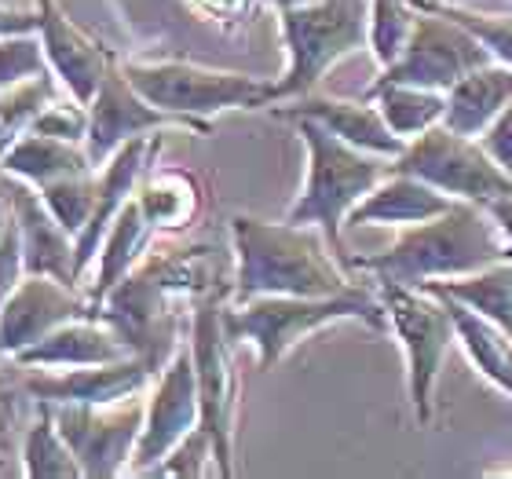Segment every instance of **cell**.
Listing matches in <instances>:
<instances>
[{
	"mask_svg": "<svg viewBox=\"0 0 512 479\" xmlns=\"http://www.w3.org/2000/svg\"><path fill=\"white\" fill-rule=\"evenodd\" d=\"M498 260H512L502 227L494 224V216L483 205L458 202L436 220L403 231L381 253L348 256L344 264L359 275H370L374 282L428 286V282H443V278L472 275Z\"/></svg>",
	"mask_w": 512,
	"mask_h": 479,
	"instance_id": "6da1fadb",
	"label": "cell"
},
{
	"mask_svg": "<svg viewBox=\"0 0 512 479\" xmlns=\"http://www.w3.org/2000/svg\"><path fill=\"white\" fill-rule=\"evenodd\" d=\"M231 245H235V304L249 297H330L355 282L337 264V253H326L311 227L267 224L256 216H231Z\"/></svg>",
	"mask_w": 512,
	"mask_h": 479,
	"instance_id": "7a4b0ae2",
	"label": "cell"
},
{
	"mask_svg": "<svg viewBox=\"0 0 512 479\" xmlns=\"http://www.w3.org/2000/svg\"><path fill=\"white\" fill-rule=\"evenodd\" d=\"M289 125L297 128L300 143L308 150V172H304V187H300L297 202L289 205L286 224L319 227L326 245L344 264L348 253L341 245V231L348 224V213L392 172L388 169L392 158L344 143L341 136L326 132L319 121L293 118Z\"/></svg>",
	"mask_w": 512,
	"mask_h": 479,
	"instance_id": "3957f363",
	"label": "cell"
},
{
	"mask_svg": "<svg viewBox=\"0 0 512 479\" xmlns=\"http://www.w3.org/2000/svg\"><path fill=\"white\" fill-rule=\"evenodd\" d=\"M370 322L374 330L388 326L381 300L374 289L352 286L330 297H249L242 304H227L224 322L235 344H249L260 370H275L300 341L326 330L333 322Z\"/></svg>",
	"mask_w": 512,
	"mask_h": 479,
	"instance_id": "277c9868",
	"label": "cell"
},
{
	"mask_svg": "<svg viewBox=\"0 0 512 479\" xmlns=\"http://www.w3.org/2000/svg\"><path fill=\"white\" fill-rule=\"evenodd\" d=\"M278 26L286 41V74L271 81V103L308 96L330 66L370 44V0H311L297 8H278Z\"/></svg>",
	"mask_w": 512,
	"mask_h": 479,
	"instance_id": "5b68a950",
	"label": "cell"
},
{
	"mask_svg": "<svg viewBox=\"0 0 512 479\" xmlns=\"http://www.w3.org/2000/svg\"><path fill=\"white\" fill-rule=\"evenodd\" d=\"M121 70L143 99L202 125L205 132L220 110H260L271 103V81L264 77L213 70L191 59H125Z\"/></svg>",
	"mask_w": 512,
	"mask_h": 479,
	"instance_id": "8992f818",
	"label": "cell"
},
{
	"mask_svg": "<svg viewBox=\"0 0 512 479\" xmlns=\"http://www.w3.org/2000/svg\"><path fill=\"white\" fill-rule=\"evenodd\" d=\"M231 286H213L191 300V355L202 399V428L213 436L216 472L235 476V417H238V370L235 341L227 333L224 308Z\"/></svg>",
	"mask_w": 512,
	"mask_h": 479,
	"instance_id": "52a82bcc",
	"label": "cell"
},
{
	"mask_svg": "<svg viewBox=\"0 0 512 479\" xmlns=\"http://www.w3.org/2000/svg\"><path fill=\"white\" fill-rule=\"evenodd\" d=\"M374 293L388 315V326L406 348V388H410L414 421L428 428L436 417L439 366L450 344L458 341L447 300L421 286H399V282H374Z\"/></svg>",
	"mask_w": 512,
	"mask_h": 479,
	"instance_id": "ba28073f",
	"label": "cell"
},
{
	"mask_svg": "<svg viewBox=\"0 0 512 479\" xmlns=\"http://www.w3.org/2000/svg\"><path fill=\"white\" fill-rule=\"evenodd\" d=\"M395 172L421 176L450 198L487 205L491 198L512 194V176L494 165V158L480 147V139L458 136L447 125H432L414 136L406 150L392 161Z\"/></svg>",
	"mask_w": 512,
	"mask_h": 479,
	"instance_id": "9c48e42d",
	"label": "cell"
},
{
	"mask_svg": "<svg viewBox=\"0 0 512 479\" xmlns=\"http://www.w3.org/2000/svg\"><path fill=\"white\" fill-rule=\"evenodd\" d=\"M487 63H494V55L469 30H461L458 22H450L447 15L417 11L414 33H410L406 48L395 55V63L384 66L381 77L366 92H377V88L388 85H417L447 92L465 74Z\"/></svg>",
	"mask_w": 512,
	"mask_h": 479,
	"instance_id": "30bf717a",
	"label": "cell"
},
{
	"mask_svg": "<svg viewBox=\"0 0 512 479\" xmlns=\"http://www.w3.org/2000/svg\"><path fill=\"white\" fill-rule=\"evenodd\" d=\"M55 414V425L70 443V450L81 461L85 479H114L125 476L136 454L139 432H143V414L147 403L143 395L110 406L88 403H48Z\"/></svg>",
	"mask_w": 512,
	"mask_h": 479,
	"instance_id": "8fae6325",
	"label": "cell"
},
{
	"mask_svg": "<svg viewBox=\"0 0 512 479\" xmlns=\"http://www.w3.org/2000/svg\"><path fill=\"white\" fill-rule=\"evenodd\" d=\"M198 425H202L198 373H194L191 344H180L172 352V359L158 370V377H154V388L147 395V414H143V432H139L128 472L132 476H150L161 461L169 458V450Z\"/></svg>",
	"mask_w": 512,
	"mask_h": 479,
	"instance_id": "7c38bea8",
	"label": "cell"
},
{
	"mask_svg": "<svg viewBox=\"0 0 512 479\" xmlns=\"http://www.w3.org/2000/svg\"><path fill=\"white\" fill-rule=\"evenodd\" d=\"M161 128H191V132H205L202 125H194L187 118H176L169 110L154 107L150 99H143L132 88V81L121 70V59L110 66V74L103 77L99 92L88 103V136L85 150L92 165L103 169L128 139L150 136V132H161Z\"/></svg>",
	"mask_w": 512,
	"mask_h": 479,
	"instance_id": "4fadbf2b",
	"label": "cell"
},
{
	"mask_svg": "<svg viewBox=\"0 0 512 479\" xmlns=\"http://www.w3.org/2000/svg\"><path fill=\"white\" fill-rule=\"evenodd\" d=\"M81 315H99L88 293L52 275H26L0 308V359L11 362L30 344Z\"/></svg>",
	"mask_w": 512,
	"mask_h": 479,
	"instance_id": "5bb4252c",
	"label": "cell"
},
{
	"mask_svg": "<svg viewBox=\"0 0 512 479\" xmlns=\"http://www.w3.org/2000/svg\"><path fill=\"white\" fill-rule=\"evenodd\" d=\"M158 373L150 370L139 355H128L118 362H99V366H74V370H37L22 377V392L33 403H88L110 406L125 403L147 392V384Z\"/></svg>",
	"mask_w": 512,
	"mask_h": 479,
	"instance_id": "9a60e30c",
	"label": "cell"
},
{
	"mask_svg": "<svg viewBox=\"0 0 512 479\" xmlns=\"http://www.w3.org/2000/svg\"><path fill=\"white\" fill-rule=\"evenodd\" d=\"M41 11V48L44 59L52 66V74L63 81V88L70 92V99L77 103H92V96L99 92L103 77L110 74V66L118 63V55L103 48L88 30H81L63 8L59 0H37Z\"/></svg>",
	"mask_w": 512,
	"mask_h": 479,
	"instance_id": "2e32d148",
	"label": "cell"
},
{
	"mask_svg": "<svg viewBox=\"0 0 512 479\" xmlns=\"http://www.w3.org/2000/svg\"><path fill=\"white\" fill-rule=\"evenodd\" d=\"M271 118L275 121H293V118H308L319 121L326 132L341 136L344 143H352L359 150H370V154H381V158H399L406 150V139H399L384 121L381 107H374V99H333V96H297L293 103H275Z\"/></svg>",
	"mask_w": 512,
	"mask_h": 479,
	"instance_id": "e0dca14e",
	"label": "cell"
},
{
	"mask_svg": "<svg viewBox=\"0 0 512 479\" xmlns=\"http://www.w3.org/2000/svg\"><path fill=\"white\" fill-rule=\"evenodd\" d=\"M4 172V169H0ZM11 205H15V220L22 231V256H26V275H52L59 282L81 286L74 267V235L66 231L44 205L41 191H33L30 183L15 180L4 172Z\"/></svg>",
	"mask_w": 512,
	"mask_h": 479,
	"instance_id": "ac0fdd59",
	"label": "cell"
},
{
	"mask_svg": "<svg viewBox=\"0 0 512 479\" xmlns=\"http://www.w3.org/2000/svg\"><path fill=\"white\" fill-rule=\"evenodd\" d=\"M132 348L118 337L103 315H81L55 326L48 337L30 344L26 352L11 359L22 370H74V366H99V362L128 359Z\"/></svg>",
	"mask_w": 512,
	"mask_h": 479,
	"instance_id": "d6986e66",
	"label": "cell"
},
{
	"mask_svg": "<svg viewBox=\"0 0 512 479\" xmlns=\"http://www.w3.org/2000/svg\"><path fill=\"white\" fill-rule=\"evenodd\" d=\"M461 198H450L439 187L425 183L421 176H410V172H388L374 191L366 194L363 202L348 213V227H414L428 224L443 216L447 209H454Z\"/></svg>",
	"mask_w": 512,
	"mask_h": 479,
	"instance_id": "ffe728a7",
	"label": "cell"
},
{
	"mask_svg": "<svg viewBox=\"0 0 512 479\" xmlns=\"http://www.w3.org/2000/svg\"><path fill=\"white\" fill-rule=\"evenodd\" d=\"M512 103V66L487 63L472 70L447 88V110H443V125L458 136L480 139L498 114Z\"/></svg>",
	"mask_w": 512,
	"mask_h": 479,
	"instance_id": "44dd1931",
	"label": "cell"
},
{
	"mask_svg": "<svg viewBox=\"0 0 512 479\" xmlns=\"http://www.w3.org/2000/svg\"><path fill=\"white\" fill-rule=\"evenodd\" d=\"M0 169L15 176V180L30 183L33 191H44L48 183H59L66 176H81V172H99L88 158L85 143H70V139H55L44 132L26 128L11 150L0 158Z\"/></svg>",
	"mask_w": 512,
	"mask_h": 479,
	"instance_id": "7402d4cb",
	"label": "cell"
},
{
	"mask_svg": "<svg viewBox=\"0 0 512 479\" xmlns=\"http://www.w3.org/2000/svg\"><path fill=\"white\" fill-rule=\"evenodd\" d=\"M136 202L158 235L161 231H165V235H176V231L194 227V220L202 216L205 187H202V180L187 169H154V165H150L147 176L139 180Z\"/></svg>",
	"mask_w": 512,
	"mask_h": 479,
	"instance_id": "603a6c76",
	"label": "cell"
},
{
	"mask_svg": "<svg viewBox=\"0 0 512 479\" xmlns=\"http://www.w3.org/2000/svg\"><path fill=\"white\" fill-rule=\"evenodd\" d=\"M154 227H150V220L143 216V209H139L136 194L125 202V209L118 213V220L110 224L107 238H103V249H99V264H96V278H92V286L85 289L88 300L92 304H103V297H107L110 289L118 286L121 278L132 271V267L143 260V256L150 253V245H154Z\"/></svg>",
	"mask_w": 512,
	"mask_h": 479,
	"instance_id": "cb8c5ba5",
	"label": "cell"
},
{
	"mask_svg": "<svg viewBox=\"0 0 512 479\" xmlns=\"http://www.w3.org/2000/svg\"><path fill=\"white\" fill-rule=\"evenodd\" d=\"M447 308H450V319H454V333H458L469 362L494 388H502L512 399V333H505L502 326H494L491 319H483L480 311L465 308L458 300H447Z\"/></svg>",
	"mask_w": 512,
	"mask_h": 479,
	"instance_id": "d4e9b609",
	"label": "cell"
},
{
	"mask_svg": "<svg viewBox=\"0 0 512 479\" xmlns=\"http://www.w3.org/2000/svg\"><path fill=\"white\" fill-rule=\"evenodd\" d=\"M421 289L436 293V297L458 300L465 308L480 311L494 326H502L505 333H512V260H498V264H487L461 278L428 282Z\"/></svg>",
	"mask_w": 512,
	"mask_h": 479,
	"instance_id": "484cf974",
	"label": "cell"
},
{
	"mask_svg": "<svg viewBox=\"0 0 512 479\" xmlns=\"http://www.w3.org/2000/svg\"><path fill=\"white\" fill-rule=\"evenodd\" d=\"M19 461H22V476L30 479H81V461L70 450V443L63 439L59 425H55V414L48 403H37V414L26 425L19 439Z\"/></svg>",
	"mask_w": 512,
	"mask_h": 479,
	"instance_id": "4316f807",
	"label": "cell"
},
{
	"mask_svg": "<svg viewBox=\"0 0 512 479\" xmlns=\"http://www.w3.org/2000/svg\"><path fill=\"white\" fill-rule=\"evenodd\" d=\"M363 99H374L388 128L406 143L432 125H443V110H447V92L417 85H388L377 92H363Z\"/></svg>",
	"mask_w": 512,
	"mask_h": 479,
	"instance_id": "83f0119b",
	"label": "cell"
},
{
	"mask_svg": "<svg viewBox=\"0 0 512 479\" xmlns=\"http://www.w3.org/2000/svg\"><path fill=\"white\" fill-rule=\"evenodd\" d=\"M52 99H55L52 74L30 77V81H22V85H15L11 92L0 96V158L8 154L11 143L30 128V121L37 118Z\"/></svg>",
	"mask_w": 512,
	"mask_h": 479,
	"instance_id": "f1b7e54d",
	"label": "cell"
},
{
	"mask_svg": "<svg viewBox=\"0 0 512 479\" xmlns=\"http://www.w3.org/2000/svg\"><path fill=\"white\" fill-rule=\"evenodd\" d=\"M41 198H44V205L52 209L55 220L77 238L81 227L96 213L99 172H81V176H66V180H59V183H48L41 191Z\"/></svg>",
	"mask_w": 512,
	"mask_h": 479,
	"instance_id": "f546056e",
	"label": "cell"
},
{
	"mask_svg": "<svg viewBox=\"0 0 512 479\" xmlns=\"http://www.w3.org/2000/svg\"><path fill=\"white\" fill-rule=\"evenodd\" d=\"M417 11L410 0H370V52L381 63H395V55L403 52L410 33H414Z\"/></svg>",
	"mask_w": 512,
	"mask_h": 479,
	"instance_id": "4dcf8cb0",
	"label": "cell"
},
{
	"mask_svg": "<svg viewBox=\"0 0 512 479\" xmlns=\"http://www.w3.org/2000/svg\"><path fill=\"white\" fill-rule=\"evenodd\" d=\"M417 11H436L458 22L461 30H469L476 41L494 55V63L512 66V15H480V11H465L454 4H436V0H410Z\"/></svg>",
	"mask_w": 512,
	"mask_h": 479,
	"instance_id": "1f68e13d",
	"label": "cell"
},
{
	"mask_svg": "<svg viewBox=\"0 0 512 479\" xmlns=\"http://www.w3.org/2000/svg\"><path fill=\"white\" fill-rule=\"evenodd\" d=\"M41 74H48V59H44L37 33H22V37H4L0 41V96Z\"/></svg>",
	"mask_w": 512,
	"mask_h": 479,
	"instance_id": "d6a6232c",
	"label": "cell"
},
{
	"mask_svg": "<svg viewBox=\"0 0 512 479\" xmlns=\"http://www.w3.org/2000/svg\"><path fill=\"white\" fill-rule=\"evenodd\" d=\"M209 465H216V447H213V436L205 432L202 425L191 428L187 436L169 450V458L161 461L158 469L150 472V476H183V479H194V476H205Z\"/></svg>",
	"mask_w": 512,
	"mask_h": 479,
	"instance_id": "836d02e7",
	"label": "cell"
},
{
	"mask_svg": "<svg viewBox=\"0 0 512 479\" xmlns=\"http://www.w3.org/2000/svg\"><path fill=\"white\" fill-rule=\"evenodd\" d=\"M22 395H26L22 384L15 388V384H8L0 377V461L11 458L15 443L26 432V425H22Z\"/></svg>",
	"mask_w": 512,
	"mask_h": 479,
	"instance_id": "e575fe53",
	"label": "cell"
},
{
	"mask_svg": "<svg viewBox=\"0 0 512 479\" xmlns=\"http://www.w3.org/2000/svg\"><path fill=\"white\" fill-rule=\"evenodd\" d=\"M26 278V256H22V231L19 220H11V227L0 238V308L11 297V289Z\"/></svg>",
	"mask_w": 512,
	"mask_h": 479,
	"instance_id": "d590c367",
	"label": "cell"
},
{
	"mask_svg": "<svg viewBox=\"0 0 512 479\" xmlns=\"http://www.w3.org/2000/svg\"><path fill=\"white\" fill-rule=\"evenodd\" d=\"M480 147L491 154L498 169H505L512 176V103L487 125V132L480 136Z\"/></svg>",
	"mask_w": 512,
	"mask_h": 479,
	"instance_id": "8d00e7d4",
	"label": "cell"
},
{
	"mask_svg": "<svg viewBox=\"0 0 512 479\" xmlns=\"http://www.w3.org/2000/svg\"><path fill=\"white\" fill-rule=\"evenodd\" d=\"M41 30V11H19V8H4L0 4V41L4 37H22V33H37Z\"/></svg>",
	"mask_w": 512,
	"mask_h": 479,
	"instance_id": "74e56055",
	"label": "cell"
},
{
	"mask_svg": "<svg viewBox=\"0 0 512 479\" xmlns=\"http://www.w3.org/2000/svg\"><path fill=\"white\" fill-rule=\"evenodd\" d=\"M194 8L209 19H242L249 11V0H194Z\"/></svg>",
	"mask_w": 512,
	"mask_h": 479,
	"instance_id": "f35d334b",
	"label": "cell"
},
{
	"mask_svg": "<svg viewBox=\"0 0 512 479\" xmlns=\"http://www.w3.org/2000/svg\"><path fill=\"white\" fill-rule=\"evenodd\" d=\"M483 209L494 216V224L502 227V235H505V242H509V253H512V194L491 198V202L483 205Z\"/></svg>",
	"mask_w": 512,
	"mask_h": 479,
	"instance_id": "ab89813d",
	"label": "cell"
},
{
	"mask_svg": "<svg viewBox=\"0 0 512 479\" xmlns=\"http://www.w3.org/2000/svg\"><path fill=\"white\" fill-rule=\"evenodd\" d=\"M11 220H15V205H11L8 183H4V172H0V238L11 227Z\"/></svg>",
	"mask_w": 512,
	"mask_h": 479,
	"instance_id": "60d3db41",
	"label": "cell"
},
{
	"mask_svg": "<svg viewBox=\"0 0 512 479\" xmlns=\"http://www.w3.org/2000/svg\"><path fill=\"white\" fill-rule=\"evenodd\" d=\"M275 8H297V4H311V0H271Z\"/></svg>",
	"mask_w": 512,
	"mask_h": 479,
	"instance_id": "b9f144b4",
	"label": "cell"
},
{
	"mask_svg": "<svg viewBox=\"0 0 512 479\" xmlns=\"http://www.w3.org/2000/svg\"><path fill=\"white\" fill-rule=\"evenodd\" d=\"M4 472H11V469H8V461H0V476H4Z\"/></svg>",
	"mask_w": 512,
	"mask_h": 479,
	"instance_id": "7bdbcfd3",
	"label": "cell"
}]
</instances>
